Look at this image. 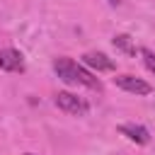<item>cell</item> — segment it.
I'll return each instance as SVG.
<instances>
[{"mask_svg": "<svg viewBox=\"0 0 155 155\" xmlns=\"http://www.w3.org/2000/svg\"><path fill=\"white\" fill-rule=\"evenodd\" d=\"M27 155H34V153H27Z\"/></svg>", "mask_w": 155, "mask_h": 155, "instance_id": "10", "label": "cell"}, {"mask_svg": "<svg viewBox=\"0 0 155 155\" xmlns=\"http://www.w3.org/2000/svg\"><path fill=\"white\" fill-rule=\"evenodd\" d=\"M119 133H124L126 138H131V140L138 143V145H145V143L150 140L148 128H145V126H138V124H121V126H119Z\"/></svg>", "mask_w": 155, "mask_h": 155, "instance_id": "6", "label": "cell"}, {"mask_svg": "<svg viewBox=\"0 0 155 155\" xmlns=\"http://www.w3.org/2000/svg\"><path fill=\"white\" fill-rule=\"evenodd\" d=\"M82 63L87 68H92V70H114L116 68V63L107 53H102V51H87L82 56Z\"/></svg>", "mask_w": 155, "mask_h": 155, "instance_id": "5", "label": "cell"}, {"mask_svg": "<svg viewBox=\"0 0 155 155\" xmlns=\"http://www.w3.org/2000/svg\"><path fill=\"white\" fill-rule=\"evenodd\" d=\"M53 70L68 85H82V87H90V90H102V82L90 70H85L82 65H78L73 58H65V56L56 58L53 61Z\"/></svg>", "mask_w": 155, "mask_h": 155, "instance_id": "1", "label": "cell"}, {"mask_svg": "<svg viewBox=\"0 0 155 155\" xmlns=\"http://www.w3.org/2000/svg\"><path fill=\"white\" fill-rule=\"evenodd\" d=\"M114 82H116V87H121L126 92H133V94H150L153 92V87L145 80L136 78V75H116Z\"/></svg>", "mask_w": 155, "mask_h": 155, "instance_id": "3", "label": "cell"}, {"mask_svg": "<svg viewBox=\"0 0 155 155\" xmlns=\"http://www.w3.org/2000/svg\"><path fill=\"white\" fill-rule=\"evenodd\" d=\"M114 46H116L119 51L128 53V56H136V46H133V41H131L128 34H116V36H114Z\"/></svg>", "mask_w": 155, "mask_h": 155, "instance_id": "7", "label": "cell"}, {"mask_svg": "<svg viewBox=\"0 0 155 155\" xmlns=\"http://www.w3.org/2000/svg\"><path fill=\"white\" fill-rule=\"evenodd\" d=\"M119 2H121V0H109V5H119Z\"/></svg>", "mask_w": 155, "mask_h": 155, "instance_id": "9", "label": "cell"}, {"mask_svg": "<svg viewBox=\"0 0 155 155\" xmlns=\"http://www.w3.org/2000/svg\"><path fill=\"white\" fill-rule=\"evenodd\" d=\"M138 53H140V61H143V65H145V68H148V70L155 75V53H153L150 48H145V46H143Z\"/></svg>", "mask_w": 155, "mask_h": 155, "instance_id": "8", "label": "cell"}, {"mask_svg": "<svg viewBox=\"0 0 155 155\" xmlns=\"http://www.w3.org/2000/svg\"><path fill=\"white\" fill-rule=\"evenodd\" d=\"M56 107L65 114H73V116H85L90 111V104L78 97V94H70V92H58L56 94Z\"/></svg>", "mask_w": 155, "mask_h": 155, "instance_id": "2", "label": "cell"}, {"mask_svg": "<svg viewBox=\"0 0 155 155\" xmlns=\"http://www.w3.org/2000/svg\"><path fill=\"white\" fill-rule=\"evenodd\" d=\"M0 70H7V73H22V70H24L22 53L15 51V48H0Z\"/></svg>", "mask_w": 155, "mask_h": 155, "instance_id": "4", "label": "cell"}]
</instances>
